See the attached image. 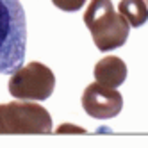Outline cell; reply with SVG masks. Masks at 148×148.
Returning a JSON list of instances; mask_svg holds the SVG:
<instances>
[{
    "label": "cell",
    "instance_id": "6da1fadb",
    "mask_svg": "<svg viewBox=\"0 0 148 148\" xmlns=\"http://www.w3.org/2000/svg\"><path fill=\"white\" fill-rule=\"evenodd\" d=\"M27 47L25 11L18 0H0V73L23 66Z\"/></svg>",
    "mask_w": 148,
    "mask_h": 148
},
{
    "label": "cell",
    "instance_id": "7a4b0ae2",
    "mask_svg": "<svg viewBox=\"0 0 148 148\" xmlns=\"http://www.w3.org/2000/svg\"><path fill=\"white\" fill-rule=\"evenodd\" d=\"M84 23L100 52L120 48L129 39L130 25L120 13H114L111 0H91L84 14Z\"/></svg>",
    "mask_w": 148,
    "mask_h": 148
},
{
    "label": "cell",
    "instance_id": "3957f363",
    "mask_svg": "<svg viewBox=\"0 0 148 148\" xmlns=\"http://www.w3.org/2000/svg\"><path fill=\"white\" fill-rule=\"evenodd\" d=\"M52 118L32 100L0 103V134H48Z\"/></svg>",
    "mask_w": 148,
    "mask_h": 148
},
{
    "label": "cell",
    "instance_id": "277c9868",
    "mask_svg": "<svg viewBox=\"0 0 148 148\" xmlns=\"http://www.w3.org/2000/svg\"><path fill=\"white\" fill-rule=\"evenodd\" d=\"M56 88V77L52 70L38 61L20 66L9 79V93L18 100H47Z\"/></svg>",
    "mask_w": 148,
    "mask_h": 148
},
{
    "label": "cell",
    "instance_id": "5b68a950",
    "mask_svg": "<svg viewBox=\"0 0 148 148\" xmlns=\"http://www.w3.org/2000/svg\"><path fill=\"white\" fill-rule=\"evenodd\" d=\"M82 107L91 118L109 120L120 114L123 107V97L116 88H107L100 82H93L84 89Z\"/></svg>",
    "mask_w": 148,
    "mask_h": 148
},
{
    "label": "cell",
    "instance_id": "8992f818",
    "mask_svg": "<svg viewBox=\"0 0 148 148\" xmlns=\"http://www.w3.org/2000/svg\"><path fill=\"white\" fill-rule=\"evenodd\" d=\"M95 79L97 82L107 88H120L127 79V64L116 56H107L97 62L95 66Z\"/></svg>",
    "mask_w": 148,
    "mask_h": 148
},
{
    "label": "cell",
    "instance_id": "52a82bcc",
    "mask_svg": "<svg viewBox=\"0 0 148 148\" xmlns=\"http://www.w3.org/2000/svg\"><path fill=\"white\" fill-rule=\"evenodd\" d=\"M118 11L130 27H141L148 22V5L145 0H121Z\"/></svg>",
    "mask_w": 148,
    "mask_h": 148
},
{
    "label": "cell",
    "instance_id": "ba28073f",
    "mask_svg": "<svg viewBox=\"0 0 148 148\" xmlns=\"http://www.w3.org/2000/svg\"><path fill=\"white\" fill-rule=\"evenodd\" d=\"M54 5L61 11H68V13H73V11H79L82 9V5L86 4V0H52Z\"/></svg>",
    "mask_w": 148,
    "mask_h": 148
},
{
    "label": "cell",
    "instance_id": "9c48e42d",
    "mask_svg": "<svg viewBox=\"0 0 148 148\" xmlns=\"http://www.w3.org/2000/svg\"><path fill=\"white\" fill-rule=\"evenodd\" d=\"M146 2H148V0H146Z\"/></svg>",
    "mask_w": 148,
    "mask_h": 148
}]
</instances>
